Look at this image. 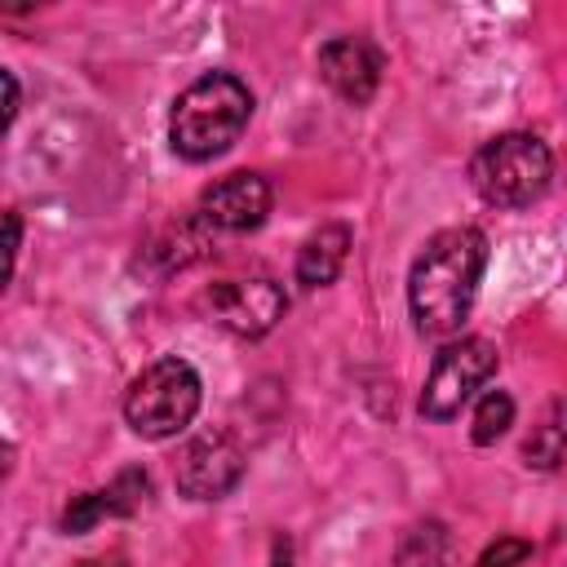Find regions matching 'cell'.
<instances>
[{"mask_svg": "<svg viewBox=\"0 0 567 567\" xmlns=\"http://www.w3.org/2000/svg\"><path fill=\"white\" fill-rule=\"evenodd\" d=\"M487 266V239L474 226H447L425 239L408 275V306L425 337H452L474 310Z\"/></svg>", "mask_w": 567, "mask_h": 567, "instance_id": "cell-1", "label": "cell"}, {"mask_svg": "<svg viewBox=\"0 0 567 567\" xmlns=\"http://www.w3.org/2000/svg\"><path fill=\"white\" fill-rule=\"evenodd\" d=\"M252 120V93L230 71H208L173 97L168 111V142L182 159L204 164L226 155Z\"/></svg>", "mask_w": 567, "mask_h": 567, "instance_id": "cell-2", "label": "cell"}, {"mask_svg": "<svg viewBox=\"0 0 567 567\" xmlns=\"http://www.w3.org/2000/svg\"><path fill=\"white\" fill-rule=\"evenodd\" d=\"M554 177V155L536 133L487 137L470 159V186L492 208H523L545 195Z\"/></svg>", "mask_w": 567, "mask_h": 567, "instance_id": "cell-3", "label": "cell"}, {"mask_svg": "<svg viewBox=\"0 0 567 567\" xmlns=\"http://www.w3.org/2000/svg\"><path fill=\"white\" fill-rule=\"evenodd\" d=\"M199 399H204L199 372L186 359L164 354V359L146 363L128 381V390H124V421L142 439H173V434H182L195 421Z\"/></svg>", "mask_w": 567, "mask_h": 567, "instance_id": "cell-4", "label": "cell"}, {"mask_svg": "<svg viewBox=\"0 0 567 567\" xmlns=\"http://www.w3.org/2000/svg\"><path fill=\"white\" fill-rule=\"evenodd\" d=\"M496 363H501V354L483 337L447 341L430 363V377H425V390H421V416L452 421L474 399V390H483L496 377Z\"/></svg>", "mask_w": 567, "mask_h": 567, "instance_id": "cell-5", "label": "cell"}, {"mask_svg": "<svg viewBox=\"0 0 567 567\" xmlns=\"http://www.w3.org/2000/svg\"><path fill=\"white\" fill-rule=\"evenodd\" d=\"M244 447L230 430H204L177 452V492L190 501H221L244 478Z\"/></svg>", "mask_w": 567, "mask_h": 567, "instance_id": "cell-6", "label": "cell"}, {"mask_svg": "<svg viewBox=\"0 0 567 567\" xmlns=\"http://www.w3.org/2000/svg\"><path fill=\"white\" fill-rule=\"evenodd\" d=\"M204 301H208V315L235 337H266L288 310V297L275 279H226V284H213Z\"/></svg>", "mask_w": 567, "mask_h": 567, "instance_id": "cell-7", "label": "cell"}, {"mask_svg": "<svg viewBox=\"0 0 567 567\" xmlns=\"http://www.w3.org/2000/svg\"><path fill=\"white\" fill-rule=\"evenodd\" d=\"M195 213L208 230H230V235L257 230L270 213V182L261 173H230L199 195Z\"/></svg>", "mask_w": 567, "mask_h": 567, "instance_id": "cell-8", "label": "cell"}, {"mask_svg": "<svg viewBox=\"0 0 567 567\" xmlns=\"http://www.w3.org/2000/svg\"><path fill=\"white\" fill-rule=\"evenodd\" d=\"M319 75L341 102L368 106L381 84V53L363 35H332L319 49Z\"/></svg>", "mask_w": 567, "mask_h": 567, "instance_id": "cell-9", "label": "cell"}, {"mask_svg": "<svg viewBox=\"0 0 567 567\" xmlns=\"http://www.w3.org/2000/svg\"><path fill=\"white\" fill-rule=\"evenodd\" d=\"M146 492H151L146 474H142V470H124L111 487L71 496V505L62 509V532H66V536H80V532L97 527L102 518H124V514H133V509L146 501Z\"/></svg>", "mask_w": 567, "mask_h": 567, "instance_id": "cell-10", "label": "cell"}, {"mask_svg": "<svg viewBox=\"0 0 567 567\" xmlns=\"http://www.w3.org/2000/svg\"><path fill=\"white\" fill-rule=\"evenodd\" d=\"M350 252V226L346 221H323L319 230L306 235V244L297 248V284L306 288H328Z\"/></svg>", "mask_w": 567, "mask_h": 567, "instance_id": "cell-11", "label": "cell"}, {"mask_svg": "<svg viewBox=\"0 0 567 567\" xmlns=\"http://www.w3.org/2000/svg\"><path fill=\"white\" fill-rule=\"evenodd\" d=\"M567 456V403H549L545 416L523 439V461L532 470H554Z\"/></svg>", "mask_w": 567, "mask_h": 567, "instance_id": "cell-12", "label": "cell"}, {"mask_svg": "<svg viewBox=\"0 0 567 567\" xmlns=\"http://www.w3.org/2000/svg\"><path fill=\"white\" fill-rule=\"evenodd\" d=\"M447 563H452V540L443 523H416L399 545V567H447Z\"/></svg>", "mask_w": 567, "mask_h": 567, "instance_id": "cell-13", "label": "cell"}, {"mask_svg": "<svg viewBox=\"0 0 567 567\" xmlns=\"http://www.w3.org/2000/svg\"><path fill=\"white\" fill-rule=\"evenodd\" d=\"M509 425H514V399H509L505 390H487V394L478 399V408H474L470 439H474L478 447H487V443H496Z\"/></svg>", "mask_w": 567, "mask_h": 567, "instance_id": "cell-14", "label": "cell"}, {"mask_svg": "<svg viewBox=\"0 0 567 567\" xmlns=\"http://www.w3.org/2000/svg\"><path fill=\"white\" fill-rule=\"evenodd\" d=\"M527 558H532V545H527V540H518V536H501L496 545H487V549L478 554L474 567H518V563H527Z\"/></svg>", "mask_w": 567, "mask_h": 567, "instance_id": "cell-15", "label": "cell"}, {"mask_svg": "<svg viewBox=\"0 0 567 567\" xmlns=\"http://www.w3.org/2000/svg\"><path fill=\"white\" fill-rule=\"evenodd\" d=\"M270 567H292V540H288V536H279V540H275V554H270Z\"/></svg>", "mask_w": 567, "mask_h": 567, "instance_id": "cell-16", "label": "cell"}, {"mask_svg": "<svg viewBox=\"0 0 567 567\" xmlns=\"http://www.w3.org/2000/svg\"><path fill=\"white\" fill-rule=\"evenodd\" d=\"M4 89H9V106H4V124L18 115V80H13V71H4Z\"/></svg>", "mask_w": 567, "mask_h": 567, "instance_id": "cell-17", "label": "cell"}, {"mask_svg": "<svg viewBox=\"0 0 567 567\" xmlns=\"http://www.w3.org/2000/svg\"><path fill=\"white\" fill-rule=\"evenodd\" d=\"M71 567H128L120 554H102V558H80V563H71Z\"/></svg>", "mask_w": 567, "mask_h": 567, "instance_id": "cell-18", "label": "cell"}, {"mask_svg": "<svg viewBox=\"0 0 567 567\" xmlns=\"http://www.w3.org/2000/svg\"><path fill=\"white\" fill-rule=\"evenodd\" d=\"M4 226H9V270H13V257H18V230H22V226H18V213H9Z\"/></svg>", "mask_w": 567, "mask_h": 567, "instance_id": "cell-19", "label": "cell"}]
</instances>
